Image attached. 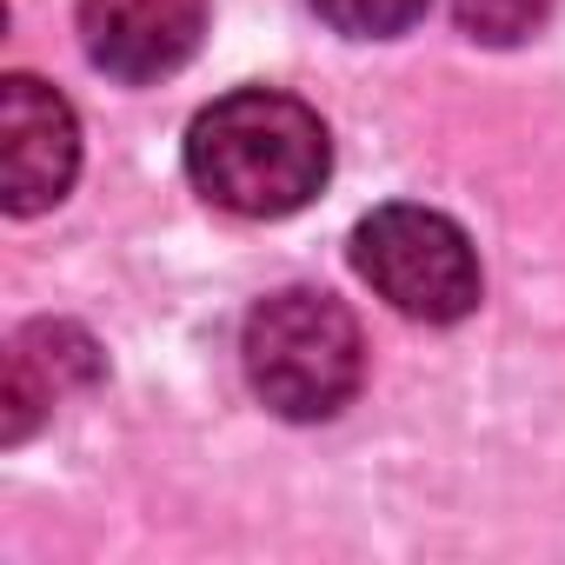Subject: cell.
<instances>
[{
	"mask_svg": "<svg viewBox=\"0 0 565 565\" xmlns=\"http://www.w3.org/2000/svg\"><path fill=\"white\" fill-rule=\"evenodd\" d=\"M180 160L206 206L233 220H287L327 193L333 134L287 87H233L193 114Z\"/></svg>",
	"mask_w": 565,
	"mask_h": 565,
	"instance_id": "obj_1",
	"label": "cell"
},
{
	"mask_svg": "<svg viewBox=\"0 0 565 565\" xmlns=\"http://www.w3.org/2000/svg\"><path fill=\"white\" fill-rule=\"evenodd\" d=\"M239 373L273 419H340L366 386V333L327 287H279L239 327Z\"/></svg>",
	"mask_w": 565,
	"mask_h": 565,
	"instance_id": "obj_2",
	"label": "cell"
},
{
	"mask_svg": "<svg viewBox=\"0 0 565 565\" xmlns=\"http://www.w3.org/2000/svg\"><path fill=\"white\" fill-rule=\"evenodd\" d=\"M353 273L393 313L419 327H459L486 300V266H479L472 233L452 213L419 206V200L373 206L353 226Z\"/></svg>",
	"mask_w": 565,
	"mask_h": 565,
	"instance_id": "obj_3",
	"label": "cell"
},
{
	"mask_svg": "<svg viewBox=\"0 0 565 565\" xmlns=\"http://www.w3.org/2000/svg\"><path fill=\"white\" fill-rule=\"evenodd\" d=\"M81 180V120L61 87L41 74L0 81V206L8 220H34L61 206Z\"/></svg>",
	"mask_w": 565,
	"mask_h": 565,
	"instance_id": "obj_4",
	"label": "cell"
},
{
	"mask_svg": "<svg viewBox=\"0 0 565 565\" xmlns=\"http://www.w3.org/2000/svg\"><path fill=\"white\" fill-rule=\"evenodd\" d=\"M81 54L120 87H153L180 74L206 41V0H81Z\"/></svg>",
	"mask_w": 565,
	"mask_h": 565,
	"instance_id": "obj_5",
	"label": "cell"
},
{
	"mask_svg": "<svg viewBox=\"0 0 565 565\" xmlns=\"http://www.w3.org/2000/svg\"><path fill=\"white\" fill-rule=\"evenodd\" d=\"M100 380V347L67 320H34L8 340V380H0V439L21 446L74 386Z\"/></svg>",
	"mask_w": 565,
	"mask_h": 565,
	"instance_id": "obj_6",
	"label": "cell"
},
{
	"mask_svg": "<svg viewBox=\"0 0 565 565\" xmlns=\"http://www.w3.org/2000/svg\"><path fill=\"white\" fill-rule=\"evenodd\" d=\"M558 0H452V21L479 47H519L552 21Z\"/></svg>",
	"mask_w": 565,
	"mask_h": 565,
	"instance_id": "obj_7",
	"label": "cell"
},
{
	"mask_svg": "<svg viewBox=\"0 0 565 565\" xmlns=\"http://www.w3.org/2000/svg\"><path fill=\"white\" fill-rule=\"evenodd\" d=\"M433 0H313V14L347 41H399L426 21Z\"/></svg>",
	"mask_w": 565,
	"mask_h": 565,
	"instance_id": "obj_8",
	"label": "cell"
}]
</instances>
